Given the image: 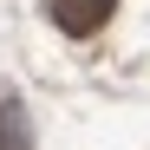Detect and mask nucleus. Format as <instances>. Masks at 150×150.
Segmentation results:
<instances>
[{
  "label": "nucleus",
  "mask_w": 150,
  "mask_h": 150,
  "mask_svg": "<svg viewBox=\"0 0 150 150\" xmlns=\"http://www.w3.org/2000/svg\"><path fill=\"white\" fill-rule=\"evenodd\" d=\"M0 150H33V117L20 98H0Z\"/></svg>",
  "instance_id": "2"
},
{
  "label": "nucleus",
  "mask_w": 150,
  "mask_h": 150,
  "mask_svg": "<svg viewBox=\"0 0 150 150\" xmlns=\"http://www.w3.org/2000/svg\"><path fill=\"white\" fill-rule=\"evenodd\" d=\"M46 7H52V20H59L72 39H85V33H98V26L111 20L117 0H46Z\"/></svg>",
  "instance_id": "1"
}]
</instances>
